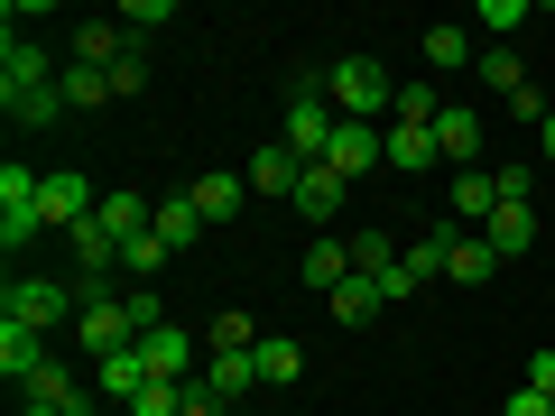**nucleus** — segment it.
Returning a JSON list of instances; mask_svg holds the SVG:
<instances>
[{
  "mask_svg": "<svg viewBox=\"0 0 555 416\" xmlns=\"http://www.w3.org/2000/svg\"><path fill=\"white\" fill-rule=\"evenodd\" d=\"M324 102H334L343 120H389L398 112V83H389V65L379 56H334V75H324Z\"/></svg>",
  "mask_w": 555,
  "mask_h": 416,
  "instance_id": "obj_1",
  "label": "nucleus"
},
{
  "mask_svg": "<svg viewBox=\"0 0 555 416\" xmlns=\"http://www.w3.org/2000/svg\"><path fill=\"white\" fill-rule=\"evenodd\" d=\"M334 130H343V112L315 93V83H297V102H287V130H278V148H297L306 167H324V148H334Z\"/></svg>",
  "mask_w": 555,
  "mask_h": 416,
  "instance_id": "obj_2",
  "label": "nucleus"
},
{
  "mask_svg": "<svg viewBox=\"0 0 555 416\" xmlns=\"http://www.w3.org/2000/svg\"><path fill=\"white\" fill-rule=\"evenodd\" d=\"M38 195H47V177H28V167H0V250H28V240L47 232Z\"/></svg>",
  "mask_w": 555,
  "mask_h": 416,
  "instance_id": "obj_3",
  "label": "nucleus"
},
{
  "mask_svg": "<svg viewBox=\"0 0 555 416\" xmlns=\"http://www.w3.org/2000/svg\"><path fill=\"white\" fill-rule=\"evenodd\" d=\"M75 315H83V306L65 297L56 277H10V287H0V324H38V334H47V324H75Z\"/></svg>",
  "mask_w": 555,
  "mask_h": 416,
  "instance_id": "obj_4",
  "label": "nucleus"
},
{
  "mask_svg": "<svg viewBox=\"0 0 555 416\" xmlns=\"http://www.w3.org/2000/svg\"><path fill=\"white\" fill-rule=\"evenodd\" d=\"M75 334H83V352H139V324H130V297H83V315H75Z\"/></svg>",
  "mask_w": 555,
  "mask_h": 416,
  "instance_id": "obj_5",
  "label": "nucleus"
},
{
  "mask_svg": "<svg viewBox=\"0 0 555 416\" xmlns=\"http://www.w3.org/2000/svg\"><path fill=\"white\" fill-rule=\"evenodd\" d=\"M379 158H389V139H379L371 120H343V130H334V148H324V167H334L343 185H352V177H371Z\"/></svg>",
  "mask_w": 555,
  "mask_h": 416,
  "instance_id": "obj_6",
  "label": "nucleus"
},
{
  "mask_svg": "<svg viewBox=\"0 0 555 416\" xmlns=\"http://www.w3.org/2000/svg\"><path fill=\"white\" fill-rule=\"evenodd\" d=\"M139 361H149V379H195V334L185 324H158V334L139 342Z\"/></svg>",
  "mask_w": 555,
  "mask_h": 416,
  "instance_id": "obj_7",
  "label": "nucleus"
},
{
  "mask_svg": "<svg viewBox=\"0 0 555 416\" xmlns=\"http://www.w3.org/2000/svg\"><path fill=\"white\" fill-rule=\"evenodd\" d=\"M436 148L454 158V177L481 158V112H473V102H444V112H436Z\"/></svg>",
  "mask_w": 555,
  "mask_h": 416,
  "instance_id": "obj_8",
  "label": "nucleus"
},
{
  "mask_svg": "<svg viewBox=\"0 0 555 416\" xmlns=\"http://www.w3.org/2000/svg\"><path fill=\"white\" fill-rule=\"evenodd\" d=\"M491 213H500V177L491 167H463L454 177V232H481Z\"/></svg>",
  "mask_w": 555,
  "mask_h": 416,
  "instance_id": "obj_9",
  "label": "nucleus"
},
{
  "mask_svg": "<svg viewBox=\"0 0 555 416\" xmlns=\"http://www.w3.org/2000/svg\"><path fill=\"white\" fill-rule=\"evenodd\" d=\"M444 148H436V120H389V167L398 177H426Z\"/></svg>",
  "mask_w": 555,
  "mask_h": 416,
  "instance_id": "obj_10",
  "label": "nucleus"
},
{
  "mask_svg": "<svg viewBox=\"0 0 555 416\" xmlns=\"http://www.w3.org/2000/svg\"><path fill=\"white\" fill-rule=\"evenodd\" d=\"M195 379H204V389H214V398H222L232 416H241V398H259V370H250V352H214V361H204Z\"/></svg>",
  "mask_w": 555,
  "mask_h": 416,
  "instance_id": "obj_11",
  "label": "nucleus"
},
{
  "mask_svg": "<svg viewBox=\"0 0 555 416\" xmlns=\"http://www.w3.org/2000/svg\"><path fill=\"white\" fill-rule=\"evenodd\" d=\"M38 83H56L47 75V47H28L20 28H10V38H0V93H38Z\"/></svg>",
  "mask_w": 555,
  "mask_h": 416,
  "instance_id": "obj_12",
  "label": "nucleus"
},
{
  "mask_svg": "<svg viewBox=\"0 0 555 416\" xmlns=\"http://www.w3.org/2000/svg\"><path fill=\"white\" fill-rule=\"evenodd\" d=\"M0 370H10V389H28V379L47 370V334L38 324H0Z\"/></svg>",
  "mask_w": 555,
  "mask_h": 416,
  "instance_id": "obj_13",
  "label": "nucleus"
},
{
  "mask_svg": "<svg viewBox=\"0 0 555 416\" xmlns=\"http://www.w3.org/2000/svg\"><path fill=\"white\" fill-rule=\"evenodd\" d=\"M241 177H250V195H297V185H306V158L269 139V148H259V158L241 167Z\"/></svg>",
  "mask_w": 555,
  "mask_h": 416,
  "instance_id": "obj_14",
  "label": "nucleus"
},
{
  "mask_svg": "<svg viewBox=\"0 0 555 416\" xmlns=\"http://www.w3.org/2000/svg\"><path fill=\"white\" fill-rule=\"evenodd\" d=\"M93 222H102V232L120 240V250H130V240L149 232V222H158V204H149V195H130V185H112V195H102V213H93Z\"/></svg>",
  "mask_w": 555,
  "mask_h": 416,
  "instance_id": "obj_15",
  "label": "nucleus"
},
{
  "mask_svg": "<svg viewBox=\"0 0 555 416\" xmlns=\"http://www.w3.org/2000/svg\"><path fill=\"white\" fill-rule=\"evenodd\" d=\"M65 250H75V269H83V277H93V297H102V277H112V269H120V240H112V232H102V222H75V232H65Z\"/></svg>",
  "mask_w": 555,
  "mask_h": 416,
  "instance_id": "obj_16",
  "label": "nucleus"
},
{
  "mask_svg": "<svg viewBox=\"0 0 555 416\" xmlns=\"http://www.w3.org/2000/svg\"><path fill=\"white\" fill-rule=\"evenodd\" d=\"M250 370H259V389H297L306 352H297L287 334H259V342H250Z\"/></svg>",
  "mask_w": 555,
  "mask_h": 416,
  "instance_id": "obj_17",
  "label": "nucleus"
},
{
  "mask_svg": "<svg viewBox=\"0 0 555 416\" xmlns=\"http://www.w3.org/2000/svg\"><path fill=\"white\" fill-rule=\"evenodd\" d=\"M20 398H38V407H56V416H93V398H83L75 389V370H65V361H47V370L38 379H28V389Z\"/></svg>",
  "mask_w": 555,
  "mask_h": 416,
  "instance_id": "obj_18",
  "label": "nucleus"
},
{
  "mask_svg": "<svg viewBox=\"0 0 555 416\" xmlns=\"http://www.w3.org/2000/svg\"><path fill=\"white\" fill-rule=\"evenodd\" d=\"M481 240H491L500 259H518V250H528V240H537V204H500V213L481 222Z\"/></svg>",
  "mask_w": 555,
  "mask_h": 416,
  "instance_id": "obj_19",
  "label": "nucleus"
},
{
  "mask_svg": "<svg viewBox=\"0 0 555 416\" xmlns=\"http://www.w3.org/2000/svg\"><path fill=\"white\" fill-rule=\"evenodd\" d=\"M93 389H102V398H120V407H130V398L149 389V361H139V352H102V361H93Z\"/></svg>",
  "mask_w": 555,
  "mask_h": 416,
  "instance_id": "obj_20",
  "label": "nucleus"
},
{
  "mask_svg": "<svg viewBox=\"0 0 555 416\" xmlns=\"http://www.w3.org/2000/svg\"><path fill=\"white\" fill-rule=\"evenodd\" d=\"M500 269V250L481 232H454V250H444V277H454V287H481V277Z\"/></svg>",
  "mask_w": 555,
  "mask_h": 416,
  "instance_id": "obj_21",
  "label": "nucleus"
},
{
  "mask_svg": "<svg viewBox=\"0 0 555 416\" xmlns=\"http://www.w3.org/2000/svg\"><path fill=\"white\" fill-rule=\"evenodd\" d=\"M56 93H65V112H102V102H120L102 65H65V75H56Z\"/></svg>",
  "mask_w": 555,
  "mask_h": 416,
  "instance_id": "obj_22",
  "label": "nucleus"
},
{
  "mask_svg": "<svg viewBox=\"0 0 555 416\" xmlns=\"http://www.w3.org/2000/svg\"><path fill=\"white\" fill-rule=\"evenodd\" d=\"M287 204H297L306 222H334V213H343V177H334V167H306V185H297Z\"/></svg>",
  "mask_w": 555,
  "mask_h": 416,
  "instance_id": "obj_23",
  "label": "nucleus"
},
{
  "mask_svg": "<svg viewBox=\"0 0 555 416\" xmlns=\"http://www.w3.org/2000/svg\"><path fill=\"white\" fill-rule=\"evenodd\" d=\"M185 195H195V213H204V222H232V213H241V195H250V177H195Z\"/></svg>",
  "mask_w": 555,
  "mask_h": 416,
  "instance_id": "obj_24",
  "label": "nucleus"
},
{
  "mask_svg": "<svg viewBox=\"0 0 555 416\" xmlns=\"http://www.w3.org/2000/svg\"><path fill=\"white\" fill-rule=\"evenodd\" d=\"M343 277H352V240H315V250H306V287H315V297H334Z\"/></svg>",
  "mask_w": 555,
  "mask_h": 416,
  "instance_id": "obj_25",
  "label": "nucleus"
},
{
  "mask_svg": "<svg viewBox=\"0 0 555 416\" xmlns=\"http://www.w3.org/2000/svg\"><path fill=\"white\" fill-rule=\"evenodd\" d=\"M195 232H204L195 195H158V240H167V250H195Z\"/></svg>",
  "mask_w": 555,
  "mask_h": 416,
  "instance_id": "obj_26",
  "label": "nucleus"
},
{
  "mask_svg": "<svg viewBox=\"0 0 555 416\" xmlns=\"http://www.w3.org/2000/svg\"><path fill=\"white\" fill-rule=\"evenodd\" d=\"M408 250H389V232H352V277H371V287H389V269Z\"/></svg>",
  "mask_w": 555,
  "mask_h": 416,
  "instance_id": "obj_27",
  "label": "nucleus"
},
{
  "mask_svg": "<svg viewBox=\"0 0 555 416\" xmlns=\"http://www.w3.org/2000/svg\"><path fill=\"white\" fill-rule=\"evenodd\" d=\"M0 112L20 120V130H47V120L65 112V93H56V83H38V93H0Z\"/></svg>",
  "mask_w": 555,
  "mask_h": 416,
  "instance_id": "obj_28",
  "label": "nucleus"
},
{
  "mask_svg": "<svg viewBox=\"0 0 555 416\" xmlns=\"http://www.w3.org/2000/svg\"><path fill=\"white\" fill-rule=\"evenodd\" d=\"M324 306H334V324H371V315H379V306H389V297H379L371 277H343V287H334V297H324Z\"/></svg>",
  "mask_w": 555,
  "mask_h": 416,
  "instance_id": "obj_29",
  "label": "nucleus"
},
{
  "mask_svg": "<svg viewBox=\"0 0 555 416\" xmlns=\"http://www.w3.org/2000/svg\"><path fill=\"white\" fill-rule=\"evenodd\" d=\"M185 398H195V379H149L130 398V416H185Z\"/></svg>",
  "mask_w": 555,
  "mask_h": 416,
  "instance_id": "obj_30",
  "label": "nucleus"
},
{
  "mask_svg": "<svg viewBox=\"0 0 555 416\" xmlns=\"http://www.w3.org/2000/svg\"><path fill=\"white\" fill-rule=\"evenodd\" d=\"M444 250H454V222L444 232H426V240H408V277L426 287V277H444Z\"/></svg>",
  "mask_w": 555,
  "mask_h": 416,
  "instance_id": "obj_31",
  "label": "nucleus"
},
{
  "mask_svg": "<svg viewBox=\"0 0 555 416\" xmlns=\"http://www.w3.org/2000/svg\"><path fill=\"white\" fill-rule=\"evenodd\" d=\"M481 83H491V93H528V65H518V47H491V56H481Z\"/></svg>",
  "mask_w": 555,
  "mask_h": 416,
  "instance_id": "obj_32",
  "label": "nucleus"
},
{
  "mask_svg": "<svg viewBox=\"0 0 555 416\" xmlns=\"http://www.w3.org/2000/svg\"><path fill=\"white\" fill-rule=\"evenodd\" d=\"M167 259H177V250H167V240H158V222H149V232H139L130 250H120V269H130V277H158Z\"/></svg>",
  "mask_w": 555,
  "mask_h": 416,
  "instance_id": "obj_33",
  "label": "nucleus"
},
{
  "mask_svg": "<svg viewBox=\"0 0 555 416\" xmlns=\"http://www.w3.org/2000/svg\"><path fill=\"white\" fill-rule=\"evenodd\" d=\"M204 342H214V352H250V342H259V324L232 306V315H214V334H204Z\"/></svg>",
  "mask_w": 555,
  "mask_h": 416,
  "instance_id": "obj_34",
  "label": "nucleus"
},
{
  "mask_svg": "<svg viewBox=\"0 0 555 416\" xmlns=\"http://www.w3.org/2000/svg\"><path fill=\"white\" fill-rule=\"evenodd\" d=\"M463 56H473V47H463V28H426V65H436V75H454Z\"/></svg>",
  "mask_w": 555,
  "mask_h": 416,
  "instance_id": "obj_35",
  "label": "nucleus"
},
{
  "mask_svg": "<svg viewBox=\"0 0 555 416\" xmlns=\"http://www.w3.org/2000/svg\"><path fill=\"white\" fill-rule=\"evenodd\" d=\"M436 112H444L436 83H398V112H389V120H436Z\"/></svg>",
  "mask_w": 555,
  "mask_h": 416,
  "instance_id": "obj_36",
  "label": "nucleus"
},
{
  "mask_svg": "<svg viewBox=\"0 0 555 416\" xmlns=\"http://www.w3.org/2000/svg\"><path fill=\"white\" fill-rule=\"evenodd\" d=\"M167 20H177L167 0H130V10H120V28H130V38H149V28H167Z\"/></svg>",
  "mask_w": 555,
  "mask_h": 416,
  "instance_id": "obj_37",
  "label": "nucleus"
},
{
  "mask_svg": "<svg viewBox=\"0 0 555 416\" xmlns=\"http://www.w3.org/2000/svg\"><path fill=\"white\" fill-rule=\"evenodd\" d=\"M112 93H120V102H130V93H149V56H139V47L112 65Z\"/></svg>",
  "mask_w": 555,
  "mask_h": 416,
  "instance_id": "obj_38",
  "label": "nucleus"
},
{
  "mask_svg": "<svg viewBox=\"0 0 555 416\" xmlns=\"http://www.w3.org/2000/svg\"><path fill=\"white\" fill-rule=\"evenodd\" d=\"M473 20H481V28H518V20H528V0H481Z\"/></svg>",
  "mask_w": 555,
  "mask_h": 416,
  "instance_id": "obj_39",
  "label": "nucleus"
},
{
  "mask_svg": "<svg viewBox=\"0 0 555 416\" xmlns=\"http://www.w3.org/2000/svg\"><path fill=\"white\" fill-rule=\"evenodd\" d=\"M130 324H139V342H149V334H158V324H167V306L149 297V287H139V297H130Z\"/></svg>",
  "mask_w": 555,
  "mask_h": 416,
  "instance_id": "obj_40",
  "label": "nucleus"
},
{
  "mask_svg": "<svg viewBox=\"0 0 555 416\" xmlns=\"http://www.w3.org/2000/svg\"><path fill=\"white\" fill-rule=\"evenodd\" d=\"M509 416H555V398H546V389H518V398H509Z\"/></svg>",
  "mask_w": 555,
  "mask_h": 416,
  "instance_id": "obj_41",
  "label": "nucleus"
},
{
  "mask_svg": "<svg viewBox=\"0 0 555 416\" xmlns=\"http://www.w3.org/2000/svg\"><path fill=\"white\" fill-rule=\"evenodd\" d=\"M528 389H546V398H555V352H537V361H528Z\"/></svg>",
  "mask_w": 555,
  "mask_h": 416,
  "instance_id": "obj_42",
  "label": "nucleus"
},
{
  "mask_svg": "<svg viewBox=\"0 0 555 416\" xmlns=\"http://www.w3.org/2000/svg\"><path fill=\"white\" fill-rule=\"evenodd\" d=\"M537 148H546V167H555V112H546V120H537Z\"/></svg>",
  "mask_w": 555,
  "mask_h": 416,
  "instance_id": "obj_43",
  "label": "nucleus"
},
{
  "mask_svg": "<svg viewBox=\"0 0 555 416\" xmlns=\"http://www.w3.org/2000/svg\"><path fill=\"white\" fill-rule=\"evenodd\" d=\"M20 416H56V407H38V398H20Z\"/></svg>",
  "mask_w": 555,
  "mask_h": 416,
  "instance_id": "obj_44",
  "label": "nucleus"
},
{
  "mask_svg": "<svg viewBox=\"0 0 555 416\" xmlns=\"http://www.w3.org/2000/svg\"><path fill=\"white\" fill-rule=\"evenodd\" d=\"M259 416H287V407H259Z\"/></svg>",
  "mask_w": 555,
  "mask_h": 416,
  "instance_id": "obj_45",
  "label": "nucleus"
}]
</instances>
